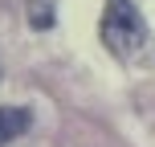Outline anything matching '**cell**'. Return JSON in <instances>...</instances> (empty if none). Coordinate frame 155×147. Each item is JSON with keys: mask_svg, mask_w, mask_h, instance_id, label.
Returning <instances> with one entry per match:
<instances>
[{"mask_svg": "<svg viewBox=\"0 0 155 147\" xmlns=\"http://www.w3.org/2000/svg\"><path fill=\"white\" fill-rule=\"evenodd\" d=\"M102 41L114 57H143L147 49V25L131 0H106L102 12Z\"/></svg>", "mask_w": 155, "mask_h": 147, "instance_id": "1", "label": "cell"}, {"mask_svg": "<svg viewBox=\"0 0 155 147\" xmlns=\"http://www.w3.org/2000/svg\"><path fill=\"white\" fill-rule=\"evenodd\" d=\"M29 123H33V110H25V106H0V147L12 143L16 135H25Z\"/></svg>", "mask_w": 155, "mask_h": 147, "instance_id": "2", "label": "cell"}, {"mask_svg": "<svg viewBox=\"0 0 155 147\" xmlns=\"http://www.w3.org/2000/svg\"><path fill=\"white\" fill-rule=\"evenodd\" d=\"M29 25L33 29H49L53 25V4L49 0H33L29 4Z\"/></svg>", "mask_w": 155, "mask_h": 147, "instance_id": "3", "label": "cell"}]
</instances>
